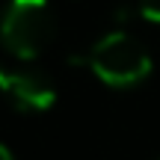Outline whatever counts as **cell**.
Listing matches in <instances>:
<instances>
[{"label":"cell","mask_w":160,"mask_h":160,"mask_svg":"<svg viewBox=\"0 0 160 160\" xmlns=\"http://www.w3.org/2000/svg\"><path fill=\"white\" fill-rule=\"evenodd\" d=\"M57 36L51 0H9L0 12V45L18 59H36Z\"/></svg>","instance_id":"cell-2"},{"label":"cell","mask_w":160,"mask_h":160,"mask_svg":"<svg viewBox=\"0 0 160 160\" xmlns=\"http://www.w3.org/2000/svg\"><path fill=\"white\" fill-rule=\"evenodd\" d=\"M139 15L151 24H160V0H139Z\"/></svg>","instance_id":"cell-4"},{"label":"cell","mask_w":160,"mask_h":160,"mask_svg":"<svg viewBox=\"0 0 160 160\" xmlns=\"http://www.w3.org/2000/svg\"><path fill=\"white\" fill-rule=\"evenodd\" d=\"M0 98L9 104L18 113H30L39 116L45 110L53 107L57 101V86L48 74L42 71H6L3 74V89H0Z\"/></svg>","instance_id":"cell-3"},{"label":"cell","mask_w":160,"mask_h":160,"mask_svg":"<svg viewBox=\"0 0 160 160\" xmlns=\"http://www.w3.org/2000/svg\"><path fill=\"white\" fill-rule=\"evenodd\" d=\"M0 160H15V154L9 151V145H3V142H0Z\"/></svg>","instance_id":"cell-5"},{"label":"cell","mask_w":160,"mask_h":160,"mask_svg":"<svg viewBox=\"0 0 160 160\" xmlns=\"http://www.w3.org/2000/svg\"><path fill=\"white\" fill-rule=\"evenodd\" d=\"M3 74H6V71H0V89H3Z\"/></svg>","instance_id":"cell-6"},{"label":"cell","mask_w":160,"mask_h":160,"mask_svg":"<svg viewBox=\"0 0 160 160\" xmlns=\"http://www.w3.org/2000/svg\"><path fill=\"white\" fill-rule=\"evenodd\" d=\"M86 68L92 71L101 83L113 86V89H131L139 86L151 74V53L142 42L128 30H110L104 33L95 45L86 51L83 59Z\"/></svg>","instance_id":"cell-1"}]
</instances>
